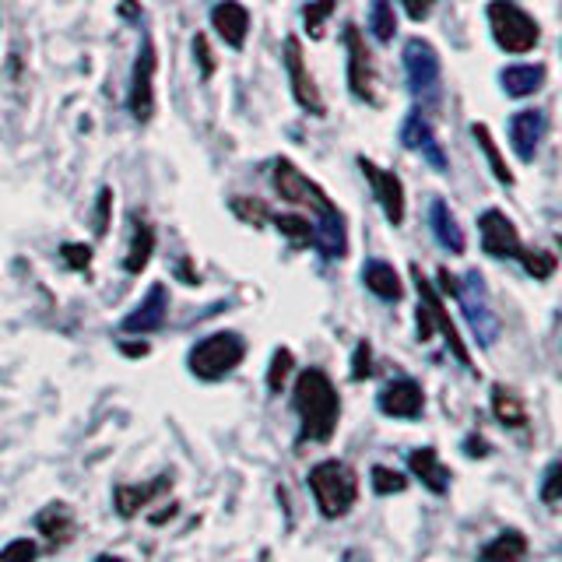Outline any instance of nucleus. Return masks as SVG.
Wrapping results in <instances>:
<instances>
[{
	"instance_id": "nucleus-12",
	"label": "nucleus",
	"mask_w": 562,
	"mask_h": 562,
	"mask_svg": "<svg viewBox=\"0 0 562 562\" xmlns=\"http://www.w3.org/2000/svg\"><path fill=\"white\" fill-rule=\"evenodd\" d=\"M285 70H289V85H292L295 102L303 105L306 113L324 116L327 105H324L321 92H316V81L310 78L306 60H303V43H299L295 35H289V40H285Z\"/></svg>"
},
{
	"instance_id": "nucleus-29",
	"label": "nucleus",
	"mask_w": 562,
	"mask_h": 562,
	"mask_svg": "<svg viewBox=\"0 0 562 562\" xmlns=\"http://www.w3.org/2000/svg\"><path fill=\"white\" fill-rule=\"evenodd\" d=\"M369 29L380 43H391L397 35V14H394V4L391 0H373V8H369Z\"/></svg>"
},
{
	"instance_id": "nucleus-26",
	"label": "nucleus",
	"mask_w": 562,
	"mask_h": 562,
	"mask_svg": "<svg viewBox=\"0 0 562 562\" xmlns=\"http://www.w3.org/2000/svg\"><path fill=\"white\" fill-rule=\"evenodd\" d=\"M527 552L531 549H527V538L520 531H503L485 544L479 562H527Z\"/></svg>"
},
{
	"instance_id": "nucleus-20",
	"label": "nucleus",
	"mask_w": 562,
	"mask_h": 562,
	"mask_svg": "<svg viewBox=\"0 0 562 562\" xmlns=\"http://www.w3.org/2000/svg\"><path fill=\"white\" fill-rule=\"evenodd\" d=\"M35 527H40V535L53 549H60V544H67L70 535H75V514H70L67 503H49L43 514L35 517Z\"/></svg>"
},
{
	"instance_id": "nucleus-46",
	"label": "nucleus",
	"mask_w": 562,
	"mask_h": 562,
	"mask_svg": "<svg viewBox=\"0 0 562 562\" xmlns=\"http://www.w3.org/2000/svg\"><path fill=\"white\" fill-rule=\"evenodd\" d=\"M341 562H373V559H369L366 552H359V549H348Z\"/></svg>"
},
{
	"instance_id": "nucleus-22",
	"label": "nucleus",
	"mask_w": 562,
	"mask_h": 562,
	"mask_svg": "<svg viewBox=\"0 0 562 562\" xmlns=\"http://www.w3.org/2000/svg\"><path fill=\"white\" fill-rule=\"evenodd\" d=\"M499 85L509 99H524V95H535L538 88L544 85V67L541 64H514L506 67L499 75Z\"/></svg>"
},
{
	"instance_id": "nucleus-2",
	"label": "nucleus",
	"mask_w": 562,
	"mask_h": 562,
	"mask_svg": "<svg viewBox=\"0 0 562 562\" xmlns=\"http://www.w3.org/2000/svg\"><path fill=\"white\" fill-rule=\"evenodd\" d=\"M310 488L316 496V506L327 520L345 517L359 499V474L351 471L345 461H321L310 468Z\"/></svg>"
},
{
	"instance_id": "nucleus-4",
	"label": "nucleus",
	"mask_w": 562,
	"mask_h": 562,
	"mask_svg": "<svg viewBox=\"0 0 562 562\" xmlns=\"http://www.w3.org/2000/svg\"><path fill=\"white\" fill-rule=\"evenodd\" d=\"M488 29L496 35V46L506 53H531L541 40L538 22L524 8H517L514 0H492Z\"/></svg>"
},
{
	"instance_id": "nucleus-32",
	"label": "nucleus",
	"mask_w": 562,
	"mask_h": 562,
	"mask_svg": "<svg viewBox=\"0 0 562 562\" xmlns=\"http://www.w3.org/2000/svg\"><path fill=\"white\" fill-rule=\"evenodd\" d=\"M292 366H295V356L289 348H278L274 351V359H271V369H268V391L278 394L281 386H285L289 373H292Z\"/></svg>"
},
{
	"instance_id": "nucleus-28",
	"label": "nucleus",
	"mask_w": 562,
	"mask_h": 562,
	"mask_svg": "<svg viewBox=\"0 0 562 562\" xmlns=\"http://www.w3.org/2000/svg\"><path fill=\"white\" fill-rule=\"evenodd\" d=\"M268 222H274V228L281 236H285L292 246H313V225H310V218H303V215H271Z\"/></svg>"
},
{
	"instance_id": "nucleus-9",
	"label": "nucleus",
	"mask_w": 562,
	"mask_h": 562,
	"mask_svg": "<svg viewBox=\"0 0 562 562\" xmlns=\"http://www.w3.org/2000/svg\"><path fill=\"white\" fill-rule=\"evenodd\" d=\"M345 49H348V88L351 95L376 105V70H373V57H369L366 40L359 25H345Z\"/></svg>"
},
{
	"instance_id": "nucleus-8",
	"label": "nucleus",
	"mask_w": 562,
	"mask_h": 562,
	"mask_svg": "<svg viewBox=\"0 0 562 562\" xmlns=\"http://www.w3.org/2000/svg\"><path fill=\"white\" fill-rule=\"evenodd\" d=\"M155 70H158V53L155 40L145 35L134 60V75H131V92H127V110L134 120L148 123L155 116Z\"/></svg>"
},
{
	"instance_id": "nucleus-18",
	"label": "nucleus",
	"mask_w": 562,
	"mask_h": 562,
	"mask_svg": "<svg viewBox=\"0 0 562 562\" xmlns=\"http://www.w3.org/2000/svg\"><path fill=\"white\" fill-rule=\"evenodd\" d=\"M211 25H215V32L228 46L243 49L246 32H250V11H246L239 0H222V4H215V11H211Z\"/></svg>"
},
{
	"instance_id": "nucleus-41",
	"label": "nucleus",
	"mask_w": 562,
	"mask_h": 562,
	"mask_svg": "<svg viewBox=\"0 0 562 562\" xmlns=\"http://www.w3.org/2000/svg\"><path fill=\"white\" fill-rule=\"evenodd\" d=\"M193 57H198V64H201V75L204 78H211L215 75V57H211V46H207V35H193Z\"/></svg>"
},
{
	"instance_id": "nucleus-35",
	"label": "nucleus",
	"mask_w": 562,
	"mask_h": 562,
	"mask_svg": "<svg viewBox=\"0 0 562 562\" xmlns=\"http://www.w3.org/2000/svg\"><path fill=\"white\" fill-rule=\"evenodd\" d=\"M35 559H40V549L29 538H14L0 549V562H35Z\"/></svg>"
},
{
	"instance_id": "nucleus-38",
	"label": "nucleus",
	"mask_w": 562,
	"mask_h": 562,
	"mask_svg": "<svg viewBox=\"0 0 562 562\" xmlns=\"http://www.w3.org/2000/svg\"><path fill=\"white\" fill-rule=\"evenodd\" d=\"M559 496H562V464L552 461L549 471H544V482H541V499L549 503V506H555Z\"/></svg>"
},
{
	"instance_id": "nucleus-16",
	"label": "nucleus",
	"mask_w": 562,
	"mask_h": 562,
	"mask_svg": "<svg viewBox=\"0 0 562 562\" xmlns=\"http://www.w3.org/2000/svg\"><path fill=\"white\" fill-rule=\"evenodd\" d=\"M166 313H169V295H166V285L162 281H155V285L148 289V295L140 299V306L134 313L123 316V330L127 334H151L166 324Z\"/></svg>"
},
{
	"instance_id": "nucleus-3",
	"label": "nucleus",
	"mask_w": 562,
	"mask_h": 562,
	"mask_svg": "<svg viewBox=\"0 0 562 562\" xmlns=\"http://www.w3.org/2000/svg\"><path fill=\"white\" fill-rule=\"evenodd\" d=\"M243 359H246V341L236 330H218V334H211V338H204L190 348L187 366L198 380L215 383V380L233 373V369H239Z\"/></svg>"
},
{
	"instance_id": "nucleus-34",
	"label": "nucleus",
	"mask_w": 562,
	"mask_h": 562,
	"mask_svg": "<svg viewBox=\"0 0 562 562\" xmlns=\"http://www.w3.org/2000/svg\"><path fill=\"white\" fill-rule=\"evenodd\" d=\"M520 263H524V271H527V274H531V278H541V281H544V278H552V271H555V257H552L549 250H527Z\"/></svg>"
},
{
	"instance_id": "nucleus-47",
	"label": "nucleus",
	"mask_w": 562,
	"mask_h": 562,
	"mask_svg": "<svg viewBox=\"0 0 562 562\" xmlns=\"http://www.w3.org/2000/svg\"><path fill=\"white\" fill-rule=\"evenodd\" d=\"M95 562H120V559H113V555H99Z\"/></svg>"
},
{
	"instance_id": "nucleus-40",
	"label": "nucleus",
	"mask_w": 562,
	"mask_h": 562,
	"mask_svg": "<svg viewBox=\"0 0 562 562\" xmlns=\"http://www.w3.org/2000/svg\"><path fill=\"white\" fill-rule=\"evenodd\" d=\"M369 373H373V348L369 341H359L356 356H351V380H366Z\"/></svg>"
},
{
	"instance_id": "nucleus-44",
	"label": "nucleus",
	"mask_w": 562,
	"mask_h": 562,
	"mask_svg": "<svg viewBox=\"0 0 562 562\" xmlns=\"http://www.w3.org/2000/svg\"><path fill=\"white\" fill-rule=\"evenodd\" d=\"M482 436H468V443H464V450H468V457H485L488 453V447L485 443H479Z\"/></svg>"
},
{
	"instance_id": "nucleus-33",
	"label": "nucleus",
	"mask_w": 562,
	"mask_h": 562,
	"mask_svg": "<svg viewBox=\"0 0 562 562\" xmlns=\"http://www.w3.org/2000/svg\"><path fill=\"white\" fill-rule=\"evenodd\" d=\"M404 485H408V479H404L401 471L383 468V464L373 468V492L376 496H394V492H404Z\"/></svg>"
},
{
	"instance_id": "nucleus-17",
	"label": "nucleus",
	"mask_w": 562,
	"mask_h": 562,
	"mask_svg": "<svg viewBox=\"0 0 562 562\" xmlns=\"http://www.w3.org/2000/svg\"><path fill=\"white\" fill-rule=\"evenodd\" d=\"M544 127H549V123H544V116L538 110H520L509 116V145H514L520 162H531L535 158L541 137H544Z\"/></svg>"
},
{
	"instance_id": "nucleus-23",
	"label": "nucleus",
	"mask_w": 562,
	"mask_h": 562,
	"mask_svg": "<svg viewBox=\"0 0 562 562\" xmlns=\"http://www.w3.org/2000/svg\"><path fill=\"white\" fill-rule=\"evenodd\" d=\"M169 488V479L162 474V479H155V482H148V485H116V492H113V503H116V514L120 517H134V514H140V506L145 503H151L158 492H166Z\"/></svg>"
},
{
	"instance_id": "nucleus-27",
	"label": "nucleus",
	"mask_w": 562,
	"mask_h": 562,
	"mask_svg": "<svg viewBox=\"0 0 562 562\" xmlns=\"http://www.w3.org/2000/svg\"><path fill=\"white\" fill-rule=\"evenodd\" d=\"M492 412H496V418L503 422V426H509V429H520L524 422H527L520 397L514 391H506L503 383L492 386Z\"/></svg>"
},
{
	"instance_id": "nucleus-5",
	"label": "nucleus",
	"mask_w": 562,
	"mask_h": 562,
	"mask_svg": "<svg viewBox=\"0 0 562 562\" xmlns=\"http://www.w3.org/2000/svg\"><path fill=\"white\" fill-rule=\"evenodd\" d=\"M453 299L461 303L479 345L488 348L492 341L499 338V316L492 313V306H488V289H485V278L479 271H468L464 281H457V295Z\"/></svg>"
},
{
	"instance_id": "nucleus-25",
	"label": "nucleus",
	"mask_w": 562,
	"mask_h": 562,
	"mask_svg": "<svg viewBox=\"0 0 562 562\" xmlns=\"http://www.w3.org/2000/svg\"><path fill=\"white\" fill-rule=\"evenodd\" d=\"M155 254V228L134 215V236H131V250L127 257H123V268H127V274H140L148 268V260Z\"/></svg>"
},
{
	"instance_id": "nucleus-13",
	"label": "nucleus",
	"mask_w": 562,
	"mask_h": 562,
	"mask_svg": "<svg viewBox=\"0 0 562 562\" xmlns=\"http://www.w3.org/2000/svg\"><path fill=\"white\" fill-rule=\"evenodd\" d=\"M359 169H362V176L369 180V187H373L376 204L383 207L386 222L401 225L404 222V187H401V180H397L394 172L380 169L373 158H366V155H359Z\"/></svg>"
},
{
	"instance_id": "nucleus-43",
	"label": "nucleus",
	"mask_w": 562,
	"mask_h": 562,
	"mask_svg": "<svg viewBox=\"0 0 562 562\" xmlns=\"http://www.w3.org/2000/svg\"><path fill=\"white\" fill-rule=\"evenodd\" d=\"M418 338L422 341L432 338V321H429V313H426V306H422V303H418Z\"/></svg>"
},
{
	"instance_id": "nucleus-11",
	"label": "nucleus",
	"mask_w": 562,
	"mask_h": 562,
	"mask_svg": "<svg viewBox=\"0 0 562 562\" xmlns=\"http://www.w3.org/2000/svg\"><path fill=\"white\" fill-rule=\"evenodd\" d=\"M479 233H482V246H485V254L488 257H514V260H524V243H520V233H517V225L509 222L499 207H488L482 211V218H479Z\"/></svg>"
},
{
	"instance_id": "nucleus-21",
	"label": "nucleus",
	"mask_w": 562,
	"mask_h": 562,
	"mask_svg": "<svg viewBox=\"0 0 562 562\" xmlns=\"http://www.w3.org/2000/svg\"><path fill=\"white\" fill-rule=\"evenodd\" d=\"M362 281H366V289L373 292L376 299H383V303H397V299L404 295L401 278H397V271L386 260H366Z\"/></svg>"
},
{
	"instance_id": "nucleus-1",
	"label": "nucleus",
	"mask_w": 562,
	"mask_h": 562,
	"mask_svg": "<svg viewBox=\"0 0 562 562\" xmlns=\"http://www.w3.org/2000/svg\"><path fill=\"white\" fill-rule=\"evenodd\" d=\"M292 404L299 412V422H303V426H299V443H327L334 429H338L341 397L324 369H303V373H299Z\"/></svg>"
},
{
	"instance_id": "nucleus-15",
	"label": "nucleus",
	"mask_w": 562,
	"mask_h": 562,
	"mask_svg": "<svg viewBox=\"0 0 562 562\" xmlns=\"http://www.w3.org/2000/svg\"><path fill=\"white\" fill-rule=\"evenodd\" d=\"M426 408V394L412 376H401L380 391V412L391 418H418Z\"/></svg>"
},
{
	"instance_id": "nucleus-45",
	"label": "nucleus",
	"mask_w": 562,
	"mask_h": 562,
	"mask_svg": "<svg viewBox=\"0 0 562 562\" xmlns=\"http://www.w3.org/2000/svg\"><path fill=\"white\" fill-rule=\"evenodd\" d=\"M120 348L127 351L131 359H140V356H148V345H145V341H140V345H131V341H123Z\"/></svg>"
},
{
	"instance_id": "nucleus-19",
	"label": "nucleus",
	"mask_w": 562,
	"mask_h": 562,
	"mask_svg": "<svg viewBox=\"0 0 562 562\" xmlns=\"http://www.w3.org/2000/svg\"><path fill=\"white\" fill-rule=\"evenodd\" d=\"M408 468L415 471V479L426 485L432 496H443L450 488V468L439 461V453L432 447H422L408 453Z\"/></svg>"
},
{
	"instance_id": "nucleus-36",
	"label": "nucleus",
	"mask_w": 562,
	"mask_h": 562,
	"mask_svg": "<svg viewBox=\"0 0 562 562\" xmlns=\"http://www.w3.org/2000/svg\"><path fill=\"white\" fill-rule=\"evenodd\" d=\"M233 211L250 225H263L271 218V211L263 207V201H250V198H233Z\"/></svg>"
},
{
	"instance_id": "nucleus-37",
	"label": "nucleus",
	"mask_w": 562,
	"mask_h": 562,
	"mask_svg": "<svg viewBox=\"0 0 562 562\" xmlns=\"http://www.w3.org/2000/svg\"><path fill=\"white\" fill-rule=\"evenodd\" d=\"M60 257L67 260L70 271H88V263H92V246H85V243H64L60 246Z\"/></svg>"
},
{
	"instance_id": "nucleus-42",
	"label": "nucleus",
	"mask_w": 562,
	"mask_h": 562,
	"mask_svg": "<svg viewBox=\"0 0 562 562\" xmlns=\"http://www.w3.org/2000/svg\"><path fill=\"white\" fill-rule=\"evenodd\" d=\"M401 8H404V14L412 18V22H426V18L432 14V8H436V0H401Z\"/></svg>"
},
{
	"instance_id": "nucleus-24",
	"label": "nucleus",
	"mask_w": 562,
	"mask_h": 562,
	"mask_svg": "<svg viewBox=\"0 0 562 562\" xmlns=\"http://www.w3.org/2000/svg\"><path fill=\"white\" fill-rule=\"evenodd\" d=\"M429 225L436 233V243L443 246L450 254H464V233H461V222L450 215V207L443 201H432L429 204Z\"/></svg>"
},
{
	"instance_id": "nucleus-10",
	"label": "nucleus",
	"mask_w": 562,
	"mask_h": 562,
	"mask_svg": "<svg viewBox=\"0 0 562 562\" xmlns=\"http://www.w3.org/2000/svg\"><path fill=\"white\" fill-rule=\"evenodd\" d=\"M412 278H415V289H418V299H422V306H426L429 313V321H432V330H439L447 338L450 351H453V359L468 366L471 369V356H468V345L461 341V330H457V324L450 321V313L443 306V299H439V292L432 289V281L422 274V268H412Z\"/></svg>"
},
{
	"instance_id": "nucleus-14",
	"label": "nucleus",
	"mask_w": 562,
	"mask_h": 562,
	"mask_svg": "<svg viewBox=\"0 0 562 562\" xmlns=\"http://www.w3.org/2000/svg\"><path fill=\"white\" fill-rule=\"evenodd\" d=\"M401 140L408 145L412 151H418L426 162L432 166V169H439V172H447L450 169V162H447V151H443V145H439V137H436V131H432V123L422 116L418 110H412L408 116H404V127H401Z\"/></svg>"
},
{
	"instance_id": "nucleus-31",
	"label": "nucleus",
	"mask_w": 562,
	"mask_h": 562,
	"mask_svg": "<svg viewBox=\"0 0 562 562\" xmlns=\"http://www.w3.org/2000/svg\"><path fill=\"white\" fill-rule=\"evenodd\" d=\"M330 14H334V0H313V4H306L303 22H306L310 40H324V25Z\"/></svg>"
},
{
	"instance_id": "nucleus-30",
	"label": "nucleus",
	"mask_w": 562,
	"mask_h": 562,
	"mask_svg": "<svg viewBox=\"0 0 562 562\" xmlns=\"http://www.w3.org/2000/svg\"><path fill=\"white\" fill-rule=\"evenodd\" d=\"M471 134L479 137L482 151L488 155V162H492V172H496V180H499L503 187H514V172H509V166L503 162V155H499L496 140H492V134H488V127H485V123H474V127H471Z\"/></svg>"
},
{
	"instance_id": "nucleus-7",
	"label": "nucleus",
	"mask_w": 562,
	"mask_h": 562,
	"mask_svg": "<svg viewBox=\"0 0 562 562\" xmlns=\"http://www.w3.org/2000/svg\"><path fill=\"white\" fill-rule=\"evenodd\" d=\"M271 183H274V190H278V198H281V201H289V204H310V207L316 211V215H324V211L334 207V201L310 180V176L299 172V166L292 162V158H274V166H271Z\"/></svg>"
},
{
	"instance_id": "nucleus-39",
	"label": "nucleus",
	"mask_w": 562,
	"mask_h": 562,
	"mask_svg": "<svg viewBox=\"0 0 562 562\" xmlns=\"http://www.w3.org/2000/svg\"><path fill=\"white\" fill-rule=\"evenodd\" d=\"M110 215H113V190L102 187L99 190V204H95V236L110 233Z\"/></svg>"
},
{
	"instance_id": "nucleus-6",
	"label": "nucleus",
	"mask_w": 562,
	"mask_h": 562,
	"mask_svg": "<svg viewBox=\"0 0 562 562\" xmlns=\"http://www.w3.org/2000/svg\"><path fill=\"white\" fill-rule=\"evenodd\" d=\"M404 75L412 95L436 105L439 102V53L426 40H408L404 46Z\"/></svg>"
}]
</instances>
